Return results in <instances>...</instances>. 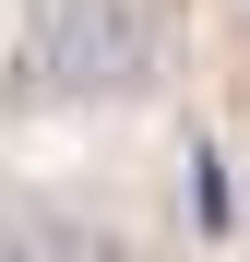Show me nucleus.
<instances>
[{"instance_id":"nucleus-1","label":"nucleus","mask_w":250,"mask_h":262,"mask_svg":"<svg viewBox=\"0 0 250 262\" xmlns=\"http://www.w3.org/2000/svg\"><path fill=\"white\" fill-rule=\"evenodd\" d=\"M155 83V0H48L24 36V96L48 107H119Z\"/></svg>"}]
</instances>
